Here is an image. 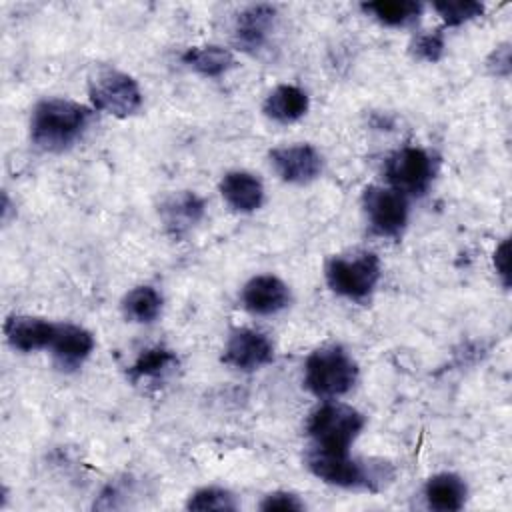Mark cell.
I'll list each match as a JSON object with an SVG mask.
<instances>
[{"label":"cell","mask_w":512,"mask_h":512,"mask_svg":"<svg viewBox=\"0 0 512 512\" xmlns=\"http://www.w3.org/2000/svg\"><path fill=\"white\" fill-rule=\"evenodd\" d=\"M494 266H496V272L502 278L504 286H508L510 284V272H508L510 270V242L508 240H504L496 248V252H494Z\"/></svg>","instance_id":"cell-28"},{"label":"cell","mask_w":512,"mask_h":512,"mask_svg":"<svg viewBox=\"0 0 512 512\" xmlns=\"http://www.w3.org/2000/svg\"><path fill=\"white\" fill-rule=\"evenodd\" d=\"M260 510H264V512H272V510L296 512V510H304V504L298 500V496H294L290 492H272L260 502Z\"/></svg>","instance_id":"cell-26"},{"label":"cell","mask_w":512,"mask_h":512,"mask_svg":"<svg viewBox=\"0 0 512 512\" xmlns=\"http://www.w3.org/2000/svg\"><path fill=\"white\" fill-rule=\"evenodd\" d=\"M364 424L366 420L356 408L340 402H326L310 414L306 434L310 436L312 446L348 450L362 432Z\"/></svg>","instance_id":"cell-4"},{"label":"cell","mask_w":512,"mask_h":512,"mask_svg":"<svg viewBox=\"0 0 512 512\" xmlns=\"http://www.w3.org/2000/svg\"><path fill=\"white\" fill-rule=\"evenodd\" d=\"M324 276L330 290L338 296L364 302L380 280V260L374 252L332 256L324 266Z\"/></svg>","instance_id":"cell-3"},{"label":"cell","mask_w":512,"mask_h":512,"mask_svg":"<svg viewBox=\"0 0 512 512\" xmlns=\"http://www.w3.org/2000/svg\"><path fill=\"white\" fill-rule=\"evenodd\" d=\"M222 360L236 370H258L274 360V348L266 334L252 328H238L230 334Z\"/></svg>","instance_id":"cell-9"},{"label":"cell","mask_w":512,"mask_h":512,"mask_svg":"<svg viewBox=\"0 0 512 512\" xmlns=\"http://www.w3.org/2000/svg\"><path fill=\"white\" fill-rule=\"evenodd\" d=\"M466 484L460 476L452 472H442L432 476L424 486V498L428 508L438 512H456L466 502Z\"/></svg>","instance_id":"cell-18"},{"label":"cell","mask_w":512,"mask_h":512,"mask_svg":"<svg viewBox=\"0 0 512 512\" xmlns=\"http://www.w3.org/2000/svg\"><path fill=\"white\" fill-rule=\"evenodd\" d=\"M362 10L390 28L408 26L422 14V4L414 0H376L362 4Z\"/></svg>","instance_id":"cell-21"},{"label":"cell","mask_w":512,"mask_h":512,"mask_svg":"<svg viewBox=\"0 0 512 512\" xmlns=\"http://www.w3.org/2000/svg\"><path fill=\"white\" fill-rule=\"evenodd\" d=\"M358 366L352 356L336 344L314 350L304 364V386L316 398L332 400L352 390Z\"/></svg>","instance_id":"cell-2"},{"label":"cell","mask_w":512,"mask_h":512,"mask_svg":"<svg viewBox=\"0 0 512 512\" xmlns=\"http://www.w3.org/2000/svg\"><path fill=\"white\" fill-rule=\"evenodd\" d=\"M488 68L492 74L496 76H508L510 74V46L508 44H502L498 46L490 58H488Z\"/></svg>","instance_id":"cell-27"},{"label":"cell","mask_w":512,"mask_h":512,"mask_svg":"<svg viewBox=\"0 0 512 512\" xmlns=\"http://www.w3.org/2000/svg\"><path fill=\"white\" fill-rule=\"evenodd\" d=\"M92 110L70 98H44L30 116V140L46 152L70 148L88 128Z\"/></svg>","instance_id":"cell-1"},{"label":"cell","mask_w":512,"mask_h":512,"mask_svg":"<svg viewBox=\"0 0 512 512\" xmlns=\"http://www.w3.org/2000/svg\"><path fill=\"white\" fill-rule=\"evenodd\" d=\"M54 362L60 370L72 372L84 364L94 350V336L78 324H56V334L50 344Z\"/></svg>","instance_id":"cell-13"},{"label":"cell","mask_w":512,"mask_h":512,"mask_svg":"<svg viewBox=\"0 0 512 512\" xmlns=\"http://www.w3.org/2000/svg\"><path fill=\"white\" fill-rule=\"evenodd\" d=\"M274 172L290 184H308L322 172V156L310 144H290L270 150Z\"/></svg>","instance_id":"cell-10"},{"label":"cell","mask_w":512,"mask_h":512,"mask_svg":"<svg viewBox=\"0 0 512 512\" xmlns=\"http://www.w3.org/2000/svg\"><path fill=\"white\" fill-rule=\"evenodd\" d=\"M4 334L12 348L20 352H34L40 348H50L56 324L36 316H8L4 322Z\"/></svg>","instance_id":"cell-15"},{"label":"cell","mask_w":512,"mask_h":512,"mask_svg":"<svg viewBox=\"0 0 512 512\" xmlns=\"http://www.w3.org/2000/svg\"><path fill=\"white\" fill-rule=\"evenodd\" d=\"M412 52L424 62H438L444 54V32L436 28L418 34L412 44Z\"/></svg>","instance_id":"cell-25"},{"label":"cell","mask_w":512,"mask_h":512,"mask_svg":"<svg viewBox=\"0 0 512 512\" xmlns=\"http://www.w3.org/2000/svg\"><path fill=\"white\" fill-rule=\"evenodd\" d=\"M242 306L256 316H270L290 304V288L272 274L250 278L242 288Z\"/></svg>","instance_id":"cell-12"},{"label":"cell","mask_w":512,"mask_h":512,"mask_svg":"<svg viewBox=\"0 0 512 512\" xmlns=\"http://www.w3.org/2000/svg\"><path fill=\"white\" fill-rule=\"evenodd\" d=\"M276 20V8L272 4H252L238 12L234 20V42L246 52L260 50Z\"/></svg>","instance_id":"cell-14"},{"label":"cell","mask_w":512,"mask_h":512,"mask_svg":"<svg viewBox=\"0 0 512 512\" xmlns=\"http://www.w3.org/2000/svg\"><path fill=\"white\" fill-rule=\"evenodd\" d=\"M182 62L188 68H192L194 72H198L200 76L216 78V76L228 72L236 64V58H234V54L228 48L210 44V46L188 48L182 54Z\"/></svg>","instance_id":"cell-20"},{"label":"cell","mask_w":512,"mask_h":512,"mask_svg":"<svg viewBox=\"0 0 512 512\" xmlns=\"http://www.w3.org/2000/svg\"><path fill=\"white\" fill-rule=\"evenodd\" d=\"M432 8L446 26H460L484 12V4L476 0H436Z\"/></svg>","instance_id":"cell-23"},{"label":"cell","mask_w":512,"mask_h":512,"mask_svg":"<svg viewBox=\"0 0 512 512\" xmlns=\"http://www.w3.org/2000/svg\"><path fill=\"white\" fill-rule=\"evenodd\" d=\"M188 510H198V512H206V510H218V512H228V510H236V498L234 494H230L224 488H200L196 490L188 502H186Z\"/></svg>","instance_id":"cell-24"},{"label":"cell","mask_w":512,"mask_h":512,"mask_svg":"<svg viewBox=\"0 0 512 512\" xmlns=\"http://www.w3.org/2000/svg\"><path fill=\"white\" fill-rule=\"evenodd\" d=\"M88 94L96 110L108 112L116 118H128L142 106L138 82L130 74L110 66H102L90 76Z\"/></svg>","instance_id":"cell-6"},{"label":"cell","mask_w":512,"mask_h":512,"mask_svg":"<svg viewBox=\"0 0 512 512\" xmlns=\"http://www.w3.org/2000/svg\"><path fill=\"white\" fill-rule=\"evenodd\" d=\"M362 206L370 228L388 238L402 234L408 222V198L394 188L368 186L362 194Z\"/></svg>","instance_id":"cell-8"},{"label":"cell","mask_w":512,"mask_h":512,"mask_svg":"<svg viewBox=\"0 0 512 512\" xmlns=\"http://www.w3.org/2000/svg\"><path fill=\"white\" fill-rule=\"evenodd\" d=\"M262 110L278 124H292L308 112V94L298 86L280 84L268 94Z\"/></svg>","instance_id":"cell-17"},{"label":"cell","mask_w":512,"mask_h":512,"mask_svg":"<svg viewBox=\"0 0 512 512\" xmlns=\"http://www.w3.org/2000/svg\"><path fill=\"white\" fill-rule=\"evenodd\" d=\"M162 310V296L152 286H136L122 298V312L130 322L150 324Z\"/></svg>","instance_id":"cell-22"},{"label":"cell","mask_w":512,"mask_h":512,"mask_svg":"<svg viewBox=\"0 0 512 512\" xmlns=\"http://www.w3.org/2000/svg\"><path fill=\"white\" fill-rule=\"evenodd\" d=\"M204 210V200L192 190L172 192L158 206L160 220L166 232L174 238H180L186 232H190L204 218Z\"/></svg>","instance_id":"cell-11"},{"label":"cell","mask_w":512,"mask_h":512,"mask_svg":"<svg viewBox=\"0 0 512 512\" xmlns=\"http://www.w3.org/2000/svg\"><path fill=\"white\" fill-rule=\"evenodd\" d=\"M176 366H178V356L172 350L154 346V348L142 350L126 374L132 384L156 382L166 378Z\"/></svg>","instance_id":"cell-19"},{"label":"cell","mask_w":512,"mask_h":512,"mask_svg":"<svg viewBox=\"0 0 512 512\" xmlns=\"http://www.w3.org/2000/svg\"><path fill=\"white\" fill-rule=\"evenodd\" d=\"M220 194L232 210L242 214L258 210L264 202V186L260 178L246 170L226 172L220 180Z\"/></svg>","instance_id":"cell-16"},{"label":"cell","mask_w":512,"mask_h":512,"mask_svg":"<svg viewBox=\"0 0 512 512\" xmlns=\"http://www.w3.org/2000/svg\"><path fill=\"white\" fill-rule=\"evenodd\" d=\"M306 466L310 472L334 486L340 488H356V486H366V488H376L374 482H380L386 478V474H376L372 464H364L348 454V450H330V448H320L312 446L306 452Z\"/></svg>","instance_id":"cell-5"},{"label":"cell","mask_w":512,"mask_h":512,"mask_svg":"<svg viewBox=\"0 0 512 512\" xmlns=\"http://www.w3.org/2000/svg\"><path fill=\"white\" fill-rule=\"evenodd\" d=\"M384 176L390 188L404 196H422L434 178L432 156L416 146H404L388 156Z\"/></svg>","instance_id":"cell-7"}]
</instances>
